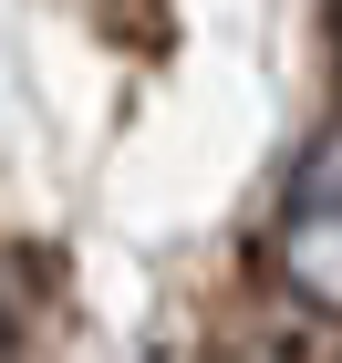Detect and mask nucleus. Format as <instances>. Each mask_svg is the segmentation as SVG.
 <instances>
[{"mask_svg": "<svg viewBox=\"0 0 342 363\" xmlns=\"http://www.w3.org/2000/svg\"><path fill=\"white\" fill-rule=\"evenodd\" d=\"M280 280H290L312 311L342 322V114L312 135V156H301V177H290V208H280Z\"/></svg>", "mask_w": 342, "mask_h": 363, "instance_id": "f257e3e1", "label": "nucleus"}]
</instances>
